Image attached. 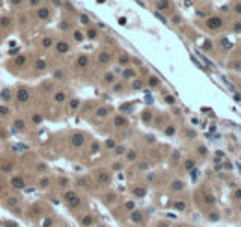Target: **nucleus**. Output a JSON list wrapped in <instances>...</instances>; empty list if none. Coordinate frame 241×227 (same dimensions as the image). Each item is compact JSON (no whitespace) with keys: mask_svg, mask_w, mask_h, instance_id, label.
Instances as JSON below:
<instances>
[{"mask_svg":"<svg viewBox=\"0 0 241 227\" xmlns=\"http://www.w3.org/2000/svg\"><path fill=\"white\" fill-rule=\"evenodd\" d=\"M63 201L67 203V207H69V209H72V210L80 209L82 205H84L82 197H80L74 190H67V192H63Z\"/></svg>","mask_w":241,"mask_h":227,"instance_id":"f257e3e1","label":"nucleus"},{"mask_svg":"<svg viewBox=\"0 0 241 227\" xmlns=\"http://www.w3.org/2000/svg\"><path fill=\"white\" fill-rule=\"evenodd\" d=\"M30 99H32V91H30V88H26V86H20V88L15 90V99H13V102H17L19 106L28 104Z\"/></svg>","mask_w":241,"mask_h":227,"instance_id":"f03ea898","label":"nucleus"},{"mask_svg":"<svg viewBox=\"0 0 241 227\" xmlns=\"http://www.w3.org/2000/svg\"><path fill=\"white\" fill-rule=\"evenodd\" d=\"M2 205H4V207H6L8 210L17 212V210H19V205H20V197L17 196V194H9V196H6V197H4Z\"/></svg>","mask_w":241,"mask_h":227,"instance_id":"7ed1b4c3","label":"nucleus"},{"mask_svg":"<svg viewBox=\"0 0 241 227\" xmlns=\"http://www.w3.org/2000/svg\"><path fill=\"white\" fill-rule=\"evenodd\" d=\"M50 17H52V9L48 6H39L35 9V19L37 20H43V23H45V20H48Z\"/></svg>","mask_w":241,"mask_h":227,"instance_id":"20e7f679","label":"nucleus"},{"mask_svg":"<svg viewBox=\"0 0 241 227\" xmlns=\"http://www.w3.org/2000/svg\"><path fill=\"white\" fill-rule=\"evenodd\" d=\"M13 99H15V90L13 88H2L0 90V101H2L4 104L13 102Z\"/></svg>","mask_w":241,"mask_h":227,"instance_id":"39448f33","label":"nucleus"},{"mask_svg":"<svg viewBox=\"0 0 241 227\" xmlns=\"http://www.w3.org/2000/svg\"><path fill=\"white\" fill-rule=\"evenodd\" d=\"M9 184H11V188H15V190H24L26 188V179L23 175H13L11 179H9Z\"/></svg>","mask_w":241,"mask_h":227,"instance_id":"423d86ee","label":"nucleus"},{"mask_svg":"<svg viewBox=\"0 0 241 227\" xmlns=\"http://www.w3.org/2000/svg\"><path fill=\"white\" fill-rule=\"evenodd\" d=\"M84 143H85V134H84V132H74V134L71 136V145H72L74 149L84 147Z\"/></svg>","mask_w":241,"mask_h":227,"instance_id":"0eeeda50","label":"nucleus"},{"mask_svg":"<svg viewBox=\"0 0 241 227\" xmlns=\"http://www.w3.org/2000/svg\"><path fill=\"white\" fill-rule=\"evenodd\" d=\"M13 28V17L11 15H0V30L9 32Z\"/></svg>","mask_w":241,"mask_h":227,"instance_id":"6e6552de","label":"nucleus"},{"mask_svg":"<svg viewBox=\"0 0 241 227\" xmlns=\"http://www.w3.org/2000/svg\"><path fill=\"white\" fill-rule=\"evenodd\" d=\"M13 169H15V162H13L11 158H8V160H2V162H0V173L9 175Z\"/></svg>","mask_w":241,"mask_h":227,"instance_id":"1a4fd4ad","label":"nucleus"},{"mask_svg":"<svg viewBox=\"0 0 241 227\" xmlns=\"http://www.w3.org/2000/svg\"><path fill=\"white\" fill-rule=\"evenodd\" d=\"M98 63L100 65H109V63L113 61V56H111V52H108V50H102V52H98Z\"/></svg>","mask_w":241,"mask_h":227,"instance_id":"9d476101","label":"nucleus"},{"mask_svg":"<svg viewBox=\"0 0 241 227\" xmlns=\"http://www.w3.org/2000/svg\"><path fill=\"white\" fill-rule=\"evenodd\" d=\"M54 47H56V52L58 54H69L71 52V43L69 41H56V45H54Z\"/></svg>","mask_w":241,"mask_h":227,"instance_id":"9b49d317","label":"nucleus"},{"mask_svg":"<svg viewBox=\"0 0 241 227\" xmlns=\"http://www.w3.org/2000/svg\"><path fill=\"white\" fill-rule=\"evenodd\" d=\"M120 78H123L124 82L134 80V78H137V71H136L134 67H124V69H123V74H120Z\"/></svg>","mask_w":241,"mask_h":227,"instance_id":"f8f14e48","label":"nucleus"},{"mask_svg":"<svg viewBox=\"0 0 241 227\" xmlns=\"http://www.w3.org/2000/svg\"><path fill=\"white\" fill-rule=\"evenodd\" d=\"M95 179L100 182V184H108V182L111 181V175H109V171L102 169V171H96V173H95Z\"/></svg>","mask_w":241,"mask_h":227,"instance_id":"ddd939ff","label":"nucleus"},{"mask_svg":"<svg viewBox=\"0 0 241 227\" xmlns=\"http://www.w3.org/2000/svg\"><path fill=\"white\" fill-rule=\"evenodd\" d=\"M13 128H15V131L17 132H26L28 131V123H26V119H20V117H19V119H13Z\"/></svg>","mask_w":241,"mask_h":227,"instance_id":"4468645a","label":"nucleus"},{"mask_svg":"<svg viewBox=\"0 0 241 227\" xmlns=\"http://www.w3.org/2000/svg\"><path fill=\"white\" fill-rule=\"evenodd\" d=\"M89 65V56H85V54H80L78 58H76V67L78 69H85Z\"/></svg>","mask_w":241,"mask_h":227,"instance_id":"2eb2a0df","label":"nucleus"},{"mask_svg":"<svg viewBox=\"0 0 241 227\" xmlns=\"http://www.w3.org/2000/svg\"><path fill=\"white\" fill-rule=\"evenodd\" d=\"M80 223H82V227H93V225H95V216H93V214L82 216V218H80Z\"/></svg>","mask_w":241,"mask_h":227,"instance_id":"dca6fc26","label":"nucleus"},{"mask_svg":"<svg viewBox=\"0 0 241 227\" xmlns=\"http://www.w3.org/2000/svg\"><path fill=\"white\" fill-rule=\"evenodd\" d=\"M130 220H132V222H136V223H141V222H143L145 220V214L143 212H141V210H132V214H130Z\"/></svg>","mask_w":241,"mask_h":227,"instance_id":"f3484780","label":"nucleus"},{"mask_svg":"<svg viewBox=\"0 0 241 227\" xmlns=\"http://www.w3.org/2000/svg\"><path fill=\"white\" fill-rule=\"evenodd\" d=\"M54 101H56V104H63L65 101H67V93H65L63 90H58L56 93H54Z\"/></svg>","mask_w":241,"mask_h":227,"instance_id":"a211bd4d","label":"nucleus"},{"mask_svg":"<svg viewBox=\"0 0 241 227\" xmlns=\"http://www.w3.org/2000/svg\"><path fill=\"white\" fill-rule=\"evenodd\" d=\"M52 184V177H48V175H45V177H41L39 181H37V186L41 188V190H45V188H48Z\"/></svg>","mask_w":241,"mask_h":227,"instance_id":"6ab92c4d","label":"nucleus"},{"mask_svg":"<svg viewBox=\"0 0 241 227\" xmlns=\"http://www.w3.org/2000/svg\"><path fill=\"white\" fill-rule=\"evenodd\" d=\"M54 45H56V41H54V37H50V36H45L41 39V47L43 49H52Z\"/></svg>","mask_w":241,"mask_h":227,"instance_id":"aec40b11","label":"nucleus"},{"mask_svg":"<svg viewBox=\"0 0 241 227\" xmlns=\"http://www.w3.org/2000/svg\"><path fill=\"white\" fill-rule=\"evenodd\" d=\"M108 115H109V108H108V106H100V108L95 112V117H96V119H104V117H108Z\"/></svg>","mask_w":241,"mask_h":227,"instance_id":"412c9836","label":"nucleus"},{"mask_svg":"<svg viewBox=\"0 0 241 227\" xmlns=\"http://www.w3.org/2000/svg\"><path fill=\"white\" fill-rule=\"evenodd\" d=\"M43 114H39V112H34V114H30V123L32 125H41L43 123Z\"/></svg>","mask_w":241,"mask_h":227,"instance_id":"4be33fe9","label":"nucleus"},{"mask_svg":"<svg viewBox=\"0 0 241 227\" xmlns=\"http://www.w3.org/2000/svg\"><path fill=\"white\" fill-rule=\"evenodd\" d=\"M113 125H115L117 128H120V127H126V125H128V119H126L124 115H115V117H113Z\"/></svg>","mask_w":241,"mask_h":227,"instance_id":"5701e85b","label":"nucleus"},{"mask_svg":"<svg viewBox=\"0 0 241 227\" xmlns=\"http://www.w3.org/2000/svg\"><path fill=\"white\" fill-rule=\"evenodd\" d=\"M34 69H35L37 73H41V71H45V69H47V61L43 60V58H37V60L34 61Z\"/></svg>","mask_w":241,"mask_h":227,"instance_id":"b1692460","label":"nucleus"},{"mask_svg":"<svg viewBox=\"0 0 241 227\" xmlns=\"http://www.w3.org/2000/svg\"><path fill=\"white\" fill-rule=\"evenodd\" d=\"M102 82L106 84V86H111L113 82H117V77L113 73H104V77H102Z\"/></svg>","mask_w":241,"mask_h":227,"instance_id":"393cba45","label":"nucleus"},{"mask_svg":"<svg viewBox=\"0 0 241 227\" xmlns=\"http://www.w3.org/2000/svg\"><path fill=\"white\" fill-rule=\"evenodd\" d=\"M9 115H11V108H9V104H0V117H4V119H6V117H9Z\"/></svg>","mask_w":241,"mask_h":227,"instance_id":"a878e982","label":"nucleus"},{"mask_svg":"<svg viewBox=\"0 0 241 227\" xmlns=\"http://www.w3.org/2000/svg\"><path fill=\"white\" fill-rule=\"evenodd\" d=\"M132 194H134V197H145V194H147V188L145 186H136L134 190H132Z\"/></svg>","mask_w":241,"mask_h":227,"instance_id":"bb28decb","label":"nucleus"},{"mask_svg":"<svg viewBox=\"0 0 241 227\" xmlns=\"http://www.w3.org/2000/svg\"><path fill=\"white\" fill-rule=\"evenodd\" d=\"M13 61H15V65H19V67H24L26 63H28V56H26V54H20V56H17Z\"/></svg>","mask_w":241,"mask_h":227,"instance_id":"cd10ccee","label":"nucleus"},{"mask_svg":"<svg viewBox=\"0 0 241 227\" xmlns=\"http://www.w3.org/2000/svg\"><path fill=\"white\" fill-rule=\"evenodd\" d=\"M117 61H119V65H124V67H128V63H130V56H128V54H120Z\"/></svg>","mask_w":241,"mask_h":227,"instance_id":"c85d7f7f","label":"nucleus"},{"mask_svg":"<svg viewBox=\"0 0 241 227\" xmlns=\"http://www.w3.org/2000/svg\"><path fill=\"white\" fill-rule=\"evenodd\" d=\"M148 86H150V88H160V78L154 77V74H150V77H148Z\"/></svg>","mask_w":241,"mask_h":227,"instance_id":"c756f323","label":"nucleus"},{"mask_svg":"<svg viewBox=\"0 0 241 227\" xmlns=\"http://www.w3.org/2000/svg\"><path fill=\"white\" fill-rule=\"evenodd\" d=\"M143 86H145V82H143V80H137V78H134V80H132V90H134V91H139L141 88H143Z\"/></svg>","mask_w":241,"mask_h":227,"instance_id":"7c9ffc66","label":"nucleus"},{"mask_svg":"<svg viewBox=\"0 0 241 227\" xmlns=\"http://www.w3.org/2000/svg\"><path fill=\"white\" fill-rule=\"evenodd\" d=\"M17 20H19V24H20V26H26V24H28V15H26V13H19Z\"/></svg>","mask_w":241,"mask_h":227,"instance_id":"2f4dec72","label":"nucleus"},{"mask_svg":"<svg viewBox=\"0 0 241 227\" xmlns=\"http://www.w3.org/2000/svg\"><path fill=\"white\" fill-rule=\"evenodd\" d=\"M123 88H124V80H123V82H113V84H111V90L117 91V93L123 91Z\"/></svg>","mask_w":241,"mask_h":227,"instance_id":"473e14b6","label":"nucleus"},{"mask_svg":"<svg viewBox=\"0 0 241 227\" xmlns=\"http://www.w3.org/2000/svg\"><path fill=\"white\" fill-rule=\"evenodd\" d=\"M185 207H188V205L184 201H174L172 203V209H176V210H185Z\"/></svg>","mask_w":241,"mask_h":227,"instance_id":"72a5a7b5","label":"nucleus"},{"mask_svg":"<svg viewBox=\"0 0 241 227\" xmlns=\"http://www.w3.org/2000/svg\"><path fill=\"white\" fill-rule=\"evenodd\" d=\"M221 19H212L210 20V23H208V26H210V28H221Z\"/></svg>","mask_w":241,"mask_h":227,"instance_id":"f704fd0d","label":"nucleus"},{"mask_svg":"<svg viewBox=\"0 0 241 227\" xmlns=\"http://www.w3.org/2000/svg\"><path fill=\"white\" fill-rule=\"evenodd\" d=\"M41 227H54V218H50V216H47V218L43 220Z\"/></svg>","mask_w":241,"mask_h":227,"instance_id":"c9c22d12","label":"nucleus"},{"mask_svg":"<svg viewBox=\"0 0 241 227\" xmlns=\"http://www.w3.org/2000/svg\"><path fill=\"white\" fill-rule=\"evenodd\" d=\"M126 160H130V162H134V160H137V151H128L126 153Z\"/></svg>","mask_w":241,"mask_h":227,"instance_id":"e433bc0d","label":"nucleus"},{"mask_svg":"<svg viewBox=\"0 0 241 227\" xmlns=\"http://www.w3.org/2000/svg\"><path fill=\"white\" fill-rule=\"evenodd\" d=\"M78 106H80V101H78V99H72V101L69 102V112H74Z\"/></svg>","mask_w":241,"mask_h":227,"instance_id":"4c0bfd02","label":"nucleus"},{"mask_svg":"<svg viewBox=\"0 0 241 227\" xmlns=\"http://www.w3.org/2000/svg\"><path fill=\"white\" fill-rule=\"evenodd\" d=\"M165 134H167V136H174V134H176V127H174V125L165 127Z\"/></svg>","mask_w":241,"mask_h":227,"instance_id":"58836bf2","label":"nucleus"},{"mask_svg":"<svg viewBox=\"0 0 241 227\" xmlns=\"http://www.w3.org/2000/svg\"><path fill=\"white\" fill-rule=\"evenodd\" d=\"M115 199H117V196H115L113 192H109L108 196H104V201H106V203H115Z\"/></svg>","mask_w":241,"mask_h":227,"instance_id":"ea45409f","label":"nucleus"},{"mask_svg":"<svg viewBox=\"0 0 241 227\" xmlns=\"http://www.w3.org/2000/svg\"><path fill=\"white\" fill-rule=\"evenodd\" d=\"M28 6L30 8H39V6H43V0H28Z\"/></svg>","mask_w":241,"mask_h":227,"instance_id":"a19ab883","label":"nucleus"},{"mask_svg":"<svg viewBox=\"0 0 241 227\" xmlns=\"http://www.w3.org/2000/svg\"><path fill=\"white\" fill-rule=\"evenodd\" d=\"M141 117H143V121H145V123H150V119H152V112H150V110H145Z\"/></svg>","mask_w":241,"mask_h":227,"instance_id":"79ce46f5","label":"nucleus"},{"mask_svg":"<svg viewBox=\"0 0 241 227\" xmlns=\"http://www.w3.org/2000/svg\"><path fill=\"white\" fill-rule=\"evenodd\" d=\"M124 209H126L128 212L136 210V203H134V201H126V203H124Z\"/></svg>","mask_w":241,"mask_h":227,"instance_id":"37998d69","label":"nucleus"},{"mask_svg":"<svg viewBox=\"0 0 241 227\" xmlns=\"http://www.w3.org/2000/svg\"><path fill=\"white\" fill-rule=\"evenodd\" d=\"M58 184H59L61 188L69 186V179H67V177H59V179H58Z\"/></svg>","mask_w":241,"mask_h":227,"instance_id":"c03bdc74","label":"nucleus"},{"mask_svg":"<svg viewBox=\"0 0 241 227\" xmlns=\"http://www.w3.org/2000/svg\"><path fill=\"white\" fill-rule=\"evenodd\" d=\"M171 188H172V190H176V192H178V190H182V188H184V184H182V182H180V181H174V182H172V184H171Z\"/></svg>","mask_w":241,"mask_h":227,"instance_id":"a18cd8bd","label":"nucleus"},{"mask_svg":"<svg viewBox=\"0 0 241 227\" xmlns=\"http://www.w3.org/2000/svg\"><path fill=\"white\" fill-rule=\"evenodd\" d=\"M24 2H26V0H9V4H11L13 8H20Z\"/></svg>","mask_w":241,"mask_h":227,"instance_id":"49530a36","label":"nucleus"},{"mask_svg":"<svg viewBox=\"0 0 241 227\" xmlns=\"http://www.w3.org/2000/svg\"><path fill=\"white\" fill-rule=\"evenodd\" d=\"M171 4L167 2V0H160V2H158V8H161V9H165V8H169Z\"/></svg>","mask_w":241,"mask_h":227,"instance_id":"de8ad7c7","label":"nucleus"},{"mask_svg":"<svg viewBox=\"0 0 241 227\" xmlns=\"http://www.w3.org/2000/svg\"><path fill=\"white\" fill-rule=\"evenodd\" d=\"M106 147H109V149H115V147H117L115 140H108V142H106Z\"/></svg>","mask_w":241,"mask_h":227,"instance_id":"09e8293b","label":"nucleus"},{"mask_svg":"<svg viewBox=\"0 0 241 227\" xmlns=\"http://www.w3.org/2000/svg\"><path fill=\"white\" fill-rule=\"evenodd\" d=\"M115 153H117V155H123V153H126V149H124L123 145H117V147H115Z\"/></svg>","mask_w":241,"mask_h":227,"instance_id":"8fccbe9b","label":"nucleus"},{"mask_svg":"<svg viewBox=\"0 0 241 227\" xmlns=\"http://www.w3.org/2000/svg\"><path fill=\"white\" fill-rule=\"evenodd\" d=\"M74 39H76V41H82V39H84V34L76 30V32H74Z\"/></svg>","mask_w":241,"mask_h":227,"instance_id":"3c124183","label":"nucleus"},{"mask_svg":"<svg viewBox=\"0 0 241 227\" xmlns=\"http://www.w3.org/2000/svg\"><path fill=\"white\" fill-rule=\"evenodd\" d=\"M195 168V162L193 160H185V169H193Z\"/></svg>","mask_w":241,"mask_h":227,"instance_id":"603ef678","label":"nucleus"},{"mask_svg":"<svg viewBox=\"0 0 241 227\" xmlns=\"http://www.w3.org/2000/svg\"><path fill=\"white\" fill-rule=\"evenodd\" d=\"M165 102H169V104H174V97H171V95H165Z\"/></svg>","mask_w":241,"mask_h":227,"instance_id":"864d4df0","label":"nucleus"},{"mask_svg":"<svg viewBox=\"0 0 241 227\" xmlns=\"http://www.w3.org/2000/svg\"><path fill=\"white\" fill-rule=\"evenodd\" d=\"M98 149H100V145H98L96 142H95V143H91V151H93V153H96Z\"/></svg>","mask_w":241,"mask_h":227,"instance_id":"5fc2aeb1","label":"nucleus"},{"mask_svg":"<svg viewBox=\"0 0 241 227\" xmlns=\"http://www.w3.org/2000/svg\"><path fill=\"white\" fill-rule=\"evenodd\" d=\"M87 36H89V37H96V30H95V28H91V30H89V34H87Z\"/></svg>","mask_w":241,"mask_h":227,"instance_id":"6e6d98bb","label":"nucleus"},{"mask_svg":"<svg viewBox=\"0 0 241 227\" xmlns=\"http://www.w3.org/2000/svg\"><path fill=\"white\" fill-rule=\"evenodd\" d=\"M56 78H63V71H56Z\"/></svg>","mask_w":241,"mask_h":227,"instance_id":"4d7b16f0","label":"nucleus"},{"mask_svg":"<svg viewBox=\"0 0 241 227\" xmlns=\"http://www.w3.org/2000/svg\"><path fill=\"white\" fill-rule=\"evenodd\" d=\"M236 199H241V190H237V192H236Z\"/></svg>","mask_w":241,"mask_h":227,"instance_id":"13d9d810","label":"nucleus"},{"mask_svg":"<svg viewBox=\"0 0 241 227\" xmlns=\"http://www.w3.org/2000/svg\"><path fill=\"white\" fill-rule=\"evenodd\" d=\"M158 227H171V225H169V223H165V222H161V223H160Z\"/></svg>","mask_w":241,"mask_h":227,"instance_id":"bf43d9fd","label":"nucleus"},{"mask_svg":"<svg viewBox=\"0 0 241 227\" xmlns=\"http://www.w3.org/2000/svg\"><path fill=\"white\" fill-rule=\"evenodd\" d=\"M96 227H104V225H96Z\"/></svg>","mask_w":241,"mask_h":227,"instance_id":"052dcab7","label":"nucleus"}]
</instances>
